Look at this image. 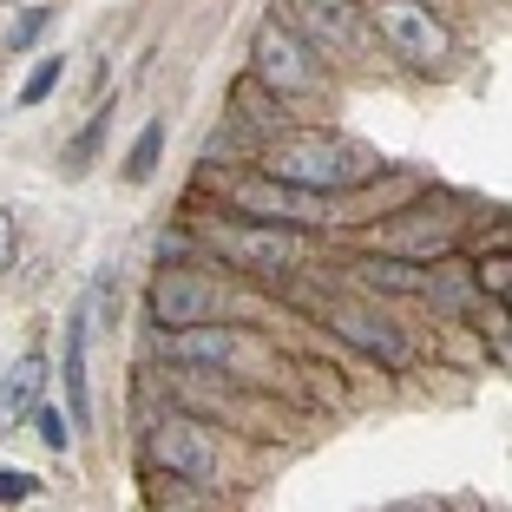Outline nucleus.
I'll list each match as a JSON object with an SVG mask.
<instances>
[{
  "label": "nucleus",
  "instance_id": "nucleus-12",
  "mask_svg": "<svg viewBox=\"0 0 512 512\" xmlns=\"http://www.w3.org/2000/svg\"><path fill=\"white\" fill-rule=\"evenodd\" d=\"M355 276H362L368 289H388V296H394V289H421L427 283V276L414 270V263H401V256H362Z\"/></svg>",
  "mask_w": 512,
  "mask_h": 512
},
{
  "label": "nucleus",
  "instance_id": "nucleus-11",
  "mask_svg": "<svg viewBox=\"0 0 512 512\" xmlns=\"http://www.w3.org/2000/svg\"><path fill=\"white\" fill-rule=\"evenodd\" d=\"M66 401H73V427H92V401H86V309H73V329H66Z\"/></svg>",
  "mask_w": 512,
  "mask_h": 512
},
{
  "label": "nucleus",
  "instance_id": "nucleus-13",
  "mask_svg": "<svg viewBox=\"0 0 512 512\" xmlns=\"http://www.w3.org/2000/svg\"><path fill=\"white\" fill-rule=\"evenodd\" d=\"M158 151H165V125L151 119L145 132H138V145H132V158H125V184H145L151 171H158Z\"/></svg>",
  "mask_w": 512,
  "mask_h": 512
},
{
  "label": "nucleus",
  "instance_id": "nucleus-20",
  "mask_svg": "<svg viewBox=\"0 0 512 512\" xmlns=\"http://www.w3.org/2000/svg\"><path fill=\"white\" fill-rule=\"evenodd\" d=\"M506 270H512V263H506V250H499V256H486V263H480V289L506 296Z\"/></svg>",
  "mask_w": 512,
  "mask_h": 512
},
{
  "label": "nucleus",
  "instance_id": "nucleus-16",
  "mask_svg": "<svg viewBox=\"0 0 512 512\" xmlns=\"http://www.w3.org/2000/svg\"><path fill=\"white\" fill-rule=\"evenodd\" d=\"M33 493H40V480H33V473H14V467H0V506H27Z\"/></svg>",
  "mask_w": 512,
  "mask_h": 512
},
{
  "label": "nucleus",
  "instance_id": "nucleus-5",
  "mask_svg": "<svg viewBox=\"0 0 512 512\" xmlns=\"http://www.w3.org/2000/svg\"><path fill=\"white\" fill-rule=\"evenodd\" d=\"M145 460L158 473H178V480L204 486L217 467V434L204 421H191V414H165V421L145 434Z\"/></svg>",
  "mask_w": 512,
  "mask_h": 512
},
{
  "label": "nucleus",
  "instance_id": "nucleus-2",
  "mask_svg": "<svg viewBox=\"0 0 512 512\" xmlns=\"http://www.w3.org/2000/svg\"><path fill=\"white\" fill-rule=\"evenodd\" d=\"M348 171H355V158H348L342 138L329 132H296V138H276L270 158H263V178L276 184H296V191H342Z\"/></svg>",
  "mask_w": 512,
  "mask_h": 512
},
{
  "label": "nucleus",
  "instance_id": "nucleus-17",
  "mask_svg": "<svg viewBox=\"0 0 512 512\" xmlns=\"http://www.w3.org/2000/svg\"><path fill=\"white\" fill-rule=\"evenodd\" d=\"M46 20H53V14H46V7H27V14L14 20V33H7V40H14V46H33V40H40V33H46Z\"/></svg>",
  "mask_w": 512,
  "mask_h": 512
},
{
  "label": "nucleus",
  "instance_id": "nucleus-7",
  "mask_svg": "<svg viewBox=\"0 0 512 512\" xmlns=\"http://www.w3.org/2000/svg\"><path fill=\"white\" fill-rule=\"evenodd\" d=\"M145 302H151V322H158V329H178V322L217 316L224 283H211V276H191V270H158V283H151Z\"/></svg>",
  "mask_w": 512,
  "mask_h": 512
},
{
  "label": "nucleus",
  "instance_id": "nucleus-14",
  "mask_svg": "<svg viewBox=\"0 0 512 512\" xmlns=\"http://www.w3.org/2000/svg\"><path fill=\"white\" fill-rule=\"evenodd\" d=\"M60 73H66V60H40V66H33V79L20 86V106H40L46 92L60 86Z\"/></svg>",
  "mask_w": 512,
  "mask_h": 512
},
{
  "label": "nucleus",
  "instance_id": "nucleus-21",
  "mask_svg": "<svg viewBox=\"0 0 512 512\" xmlns=\"http://www.w3.org/2000/svg\"><path fill=\"white\" fill-rule=\"evenodd\" d=\"M14 243H20V230H14V217L0 211V270H7V263H14Z\"/></svg>",
  "mask_w": 512,
  "mask_h": 512
},
{
  "label": "nucleus",
  "instance_id": "nucleus-1",
  "mask_svg": "<svg viewBox=\"0 0 512 512\" xmlns=\"http://www.w3.org/2000/svg\"><path fill=\"white\" fill-rule=\"evenodd\" d=\"M250 73L263 92H276V99H296V92H316L322 79V60H316V40H302L296 27H289L283 14L263 20L250 40Z\"/></svg>",
  "mask_w": 512,
  "mask_h": 512
},
{
  "label": "nucleus",
  "instance_id": "nucleus-6",
  "mask_svg": "<svg viewBox=\"0 0 512 512\" xmlns=\"http://www.w3.org/2000/svg\"><path fill=\"white\" fill-rule=\"evenodd\" d=\"M316 316L329 322L335 335H348L362 355H375V362H388V368L407 362V329H401V322H388L381 309H368V302H322Z\"/></svg>",
  "mask_w": 512,
  "mask_h": 512
},
{
  "label": "nucleus",
  "instance_id": "nucleus-18",
  "mask_svg": "<svg viewBox=\"0 0 512 512\" xmlns=\"http://www.w3.org/2000/svg\"><path fill=\"white\" fill-rule=\"evenodd\" d=\"M33 421H40V440H46V447H53V453H60V447H73V440H66V421H60V414H53V407H40Z\"/></svg>",
  "mask_w": 512,
  "mask_h": 512
},
{
  "label": "nucleus",
  "instance_id": "nucleus-10",
  "mask_svg": "<svg viewBox=\"0 0 512 512\" xmlns=\"http://www.w3.org/2000/svg\"><path fill=\"white\" fill-rule=\"evenodd\" d=\"M289 27H296L302 40L348 46L355 27H362V7H355V0H289Z\"/></svg>",
  "mask_w": 512,
  "mask_h": 512
},
{
  "label": "nucleus",
  "instance_id": "nucleus-15",
  "mask_svg": "<svg viewBox=\"0 0 512 512\" xmlns=\"http://www.w3.org/2000/svg\"><path fill=\"white\" fill-rule=\"evenodd\" d=\"M7 394H14V407L27 414V407H33V394H40V355H27V362L14 368V381H7Z\"/></svg>",
  "mask_w": 512,
  "mask_h": 512
},
{
  "label": "nucleus",
  "instance_id": "nucleus-9",
  "mask_svg": "<svg viewBox=\"0 0 512 512\" xmlns=\"http://www.w3.org/2000/svg\"><path fill=\"white\" fill-rule=\"evenodd\" d=\"M171 355H178L184 368H230L243 355V335L237 329H224V322H178L171 329Z\"/></svg>",
  "mask_w": 512,
  "mask_h": 512
},
{
  "label": "nucleus",
  "instance_id": "nucleus-8",
  "mask_svg": "<svg viewBox=\"0 0 512 512\" xmlns=\"http://www.w3.org/2000/svg\"><path fill=\"white\" fill-rule=\"evenodd\" d=\"M230 211L263 217V224H322L329 204H322V191H296V184L256 178V184H237V191H230Z\"/></svg>",
  "mask_w": 512,
  "mask_h": 512
},
{
  "label": "nucleus",
  "instance_id": "nucleus-19",
  "mask_svg": "<svg viewBox=\"0 0 512 512\" xmlns=\"http://www.w3.org/2000/svg\"><path fill=\"white\" fill-rule=\"evenodd\" d=\"M106 119H112V112H99V119L86 125V138L73 145V165H92V151H99V138H106Z\"/></svg>",
  "mask_w": 512,
  "mask_h": 512
},
{
  "label": "nucleus",
  "instance_id": "nucleus-22",
  "mask_svg": "<svg viewBox=\"0 0 512 512\" xmlns=\"http://www.w3.org/2000/svg\"><path fill=\"white\" fill-rule=\"evenodd\" d=\"M158 256H165V263H171V256H191V237H165V243H158Z\"/></svg>",
  "mask_w": 512,
  "mask_h": 512
},
{
  "label": "nucleus",
  "instance_id": "nucleus-3",
  "mask_svg": "<svg viewBox=\"0 0 512 512\" xmlns=\"http://www.w3.org/2000/svg\"><path fill=\"white\" fill-rule=\"evenodd\" d=\"M375 27H381V40H388V53L401 66L440 73V60H447V20H440L427 0H381Z\"/></svg>",
  "mask_w": 512,
  "mask_h": 512
},
{
  "label": "nucleus",
  "instance_id": "nucleus-4",
  "mask_svg": "<svg viewBox=\"0 0 512 512\" xmlns=\"http://www.w3.org/2000/svg\"><path fill=\"white\" fill-rule=\"evenodd\" d=\"M211 243L237 263V270H250V276H270V283H283V276H296V263H302V243H296V230H283V224H263V217H243V224H224V230H211Z\"/></svg>",
  "mask_w": 512,
  "mask_h": 512
}]
</instances>
